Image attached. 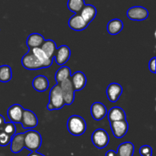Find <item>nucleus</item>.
Segmentation results:
<instances>
[{
	"label": "nucleus",
	"instance_id": "f257e3e1",
	"mask_svg": "<svg viewBox=\"0 0 156 156\" xmlns=\"http://www.w3.org/2000/svg\"><path fill=\"white\" fill-rule=\"evenodd\" d=\"M87 125L85 119L79 115H72L67 120V129L70 134L75 136L83 135L86 131Z\"/></svg>",
	"mask_w": 156,
	"mask_h": 156
},
{
	"label": "nucleus",
	"instance_id": "f03ea898",
	"mask_svg": "<svg viewBox=\"0 0 156 156\" xmlns=\"http://www.w3.org/2000/svg\"><path fill=\"white\" fill-rule=\"evenodd\" d=\"M64 105L65 103L62 97V90L59 84H56L50 89L47 110L48 111L60 110L63 108Z\"/></svg>",
	"mask_w": 156,
	"mask_h": 156
},
{
	"label": "nucleus",
	"instance_id": "7ed1b4c3",
	"mask_svg": "<svg viewBox=\"0 0 156 156\" xmlns=\"http://www.w3.org/2000/svg\"><path fill=\"white\" fill-rule=\"evenodd\" d=\"M24 133V148L31 152H37L42 144L41 135L36 130L29 129Z\"/></svg>",
	"mask_w": 156,
	"mask_h": 156
},
{
	"label": "nucleus",
	"instance_id": "20e7f679",
	"mask_svg": "<svg viewBox=\"0 0 156 156\" xmlns=\"http://www.w3.org/2000/svg\"><path fill=\"white\" fill-rule=\"evenodd\" d=\"M91 141L96 148L101 149L108 145L110 142V136L105 129H97L91 135Z\"/></svg>",
	"mask_w": 156,
	"mask_h": 156
},
{
	"label": "nucleus",
	"instance_id": "39448f33",
	"mask_svg": "<svg viewBox=\"0 0 156 156\" xmlns=\"http://www.w3.org/2000/svg\"><path fill=\"white\" fill-rule=\"evenodd\" d=\"M61 90H62V97H63L64 103L66 105H71L75 100V89L73 86L71 80L69 79L63 81L59 84Z\"/></svg>",
	"mask_w": 156,
	"mask_h": 156
},
{
	"label": "nucleus",
	"instance_id": "423d86ee",
	"mask_svg": "<svg viewBox=\"0 0 156 156\" xmlns=\"http://www.w3.org/2000/svg\"><path fill=\"white\" fill-rule=\"evenodd\" d=\"M21 64L24 69L28 70H38L44 69L42 64L32 53L30 50H29L28 52L24 55L21 59Z\"/></svg>",
	"mask_w": 156,
	"mask_h": 156
},
{
	"label": "nucleus",
	"instance_id": "0eeeda50",
	"mask_svg": "<svg viewBox=\"0 0 156 156\" xmlns=\"http://www.w3.org/2000/svg\"><path fill=\"white\" fill-rule=\"evenodd\" d=\"M128 18L132 21H144L149 16V12L143 6H133L129 8L126 12Z\"/></svg>",
	"mask_w": 156,
	"mask_h": 156
},
{
	"label": "nucleus",
	"instance_id": "6e6552de",
	"mask_svg": "<svg viewBox=\"0 0 156 156\" xmlns=\"http://www.w3.org/2000/svg\"><path fill=\"white\" fill-rule=\"evenodd\" d=\"M21 124L25 129H32L38 124V119L36 114L30 110H24Z\"/></svg>",
	"mask_w": 156,
	"mask_h": 156
},
{
	"label": "nucleus",
	"instance_id": "1a4fd4ad",
	"mask_svg": "<svg viewBox=\"0 0 156 156\" xmlns=\"http://www.w3.org/2000/svg\"><path fill=\"white\" fill-rule=\"evenodd\" d=\"M113 135L117 139H121L127 133L129 129V124L126 120L114 121L110 123Z\"/></svg>",
	"mask_w": 156,
	"mask_h": 156
},
{
	"label": "nucleus",
	"instance_id": "9d476101",
	"mask_svg": "<svg viewBox=\"0 0 156 156\" xmlns=\"http://www.w3.org/2000/svg\"><path fill=\"white\" fill-rule=\"evenodd\" d=\"M71 56V50L66 45H62L58 47L55 53L54 57L56 63L59 66H63L66 63Z\"/></svg>",
	"mask_w": 156,
	"mask_h": 156
},
{
	"label": "nucleus",
	"instance_id": "9b49d317",
	"mask_svg": "<svg viewBox=\"0 0 156 156\" xmlns=\"http://www.w3.org/2000/svg\"><path fill=\"white\" fill-rule=\"evenodd\" d=\"M24 110V108L18 104L12 105L7 111V115L10 122L14 123H21Z\"/></svg>",
	"mask_w": 156,
	"mask_h": 156
},
{
	"label": "nucleus",
	"instance_id": "f8f14e48",
	"mask_svg": "<svg viewBox=\"0 0 156 156\" xmlns=\"http://www.w3.org/2000/svg\"><path fill=\"white\" fill-rule=\"evenodd\" d=\"M123 93V88L121 85L116 82H112L108 86L106 90L107 97L112 103L117 102Z\"/></svg>",
	"mask_w": 156,
	"mask_h": 156
},
{
	"label": "nucleus",
	"instance_id": "ddd939ff",
	"mask_svg": "<svg viewBox=\"0 0 156 156\" xmlns=\"http://www.w3.org/2000/svg\"><path fill=\"white\" fill-rule=\"evenodd\" d=\"M70 80L76 91H79L83 89L87 83L86 76L81 71L76 72L73 76H70Z\"/></svg>",
	"mask_w": 156,
	"mask_h": 156
},
{
	"label": "nucleus",
	"instance_id": "4468645a",
	"mask_svg": "<svg viewBox=\"0 0 156 156\" xmlns=\"http://www.w3.org/2000/svg\"><path fill=\"white\" fill-rule=\"evenodd\" d=\"M69 27L75 31H82L88 27L87 24L79 14H75L69 19Z\"/></svg>",
	"mask_w": 156,
	"mask_h": 156
},
{
	"label": "nucleus",
	"instance_id": "2eb2a0df",
	"mask_svg": "<svg viewBox=\"0 0 156 156\" xmlns=\"http://www.w3.org/2000/svg\"><path fill=\"white\" fill-rule=\"evenodd\" d=\"M107 108L101 102H94L91 107V114L95 120H101L107 115Z\"/></svg>",
	"mask_w": 156,
	"mask_h": 156
},
{
	"label": "nucleus",
	"instance_id": "dca6fc26",
	"mask_svg": "<svg viewBox=\"0 0 156 156\" xmlns=\"http://www.w3.org/2000/svg\"><path fill=\"white\" fill-rule=\"evenodd\" d=\"M11 151L18 154L24 149V133H18L12 137L10 143Z\"/></svg>",
	"mask_w": 156,
	"mask_h": 156
},
{
	"label": "nucleus",
	"instance_id": "f3484780",
	"mask_svg": "<svg viewBox=\"0 0 156 156\" xmlns=\"http://www.w3.org/2000/svg\"><path fill=\"white\" fill-rule=\"evenodd\" d=\"M79 15H81L84 21L89 24L97 15V9L92 5H85L80 12Z\"/></svg>",
	"mask_w": 156,
	"mask_h": 156
},
{
	"label": "nucleus",
	"instance_id": "a211bd4d",
	"mask_svg": "<svg viewBox=\"0 0 156 156\" xmlns=\"http://www.w3.org/2000/svg\"><path fill=\"white\" fill-rule=\"evenodd\" d=\"M50 85L48 79L46 76L40 75L36 76L32 81V86L38 92H44L47 91Z\"/></svg>",
	"mask_w": 156,
	"mask_h": 156
},
{
	"label": "nucleus",
	"instance_id": "6ab92c4d",
	"mask_svg": "<svg viewBox=\"0 0 156 156\" xmlns=\"http://www.w3.org/2000/svg\"><path fill=\"white\" fill-rule=\"evenodd\" d=\"M44 41L45 40L42 34L38 33H32L27 37V41H26V45L28 47L29 50H31L34 48L41 47Z\"/></svg>",
	"mask_w": 156,
	"mask_h": 156
},
{
	"label": "nucleus",
	"instance_id": "aec40b11",
	"mask_svg": "<svg viewBox=\"0 0 156 156\" xmlns=\"http://www.w3.org/2000/svg\"><path fill=\"white\" fill-rule=\"evenodd\" d=\"M108 117L110 123L126 120V113L120 107H114V108H111L108 114Z\"/></svg>",
	"mask_w": 156,
	"mask_h": 156
},
{
	"label": "nucleus",
	"instance_id": "412c9836",
	"mask_svg": "<svg viewBox=\"0 0 156 156\" xmlns=\"http://www.w3.org/2000/svg\"><path fill=\"white\" fill-rule=\"evenodd\" d=\"M30 51H31L32 53L36 56L37 59L40 61V62L42 64L44 69L49 68L50 66H51L52 63H53V59L49 58L40 47L31 49Z\"/></svg>",
	"mask_w": 156,
	"mask_h": 156
},
{
	"label": "nucleus",
	"instance_id": "4be33fe9",
	"mask_svg": "<svg viewBox=\"0 0 156 156\" xmlns=\"http://www.w3.org/2000/svg\"><path fill=\"white\" fill-rule=\"evenodd\" d=\"M123 28V21L118 18H114L111 20L107 25V30L108 34L111 35L118 34L120 32L122 31Z\"/></svg>",
	"mask_w": 156,
	"mask_h": 156
},
{
	"label": "nucleus",
	"instance_id": "5701e85b",
	"mask_svg": "<svg viewBox=\"0 0 156 156\" xmlns=\"http://www.w3.org/2000/svg\"><path fill=\"white\" fill-rule=\"evenodd\" d=\"M40 48L44 52V53H45L49 58L53 59L55 53H56V49H57V47H56V44L54 41L49 39L45 40Z\"/></svg>",
	"mask_w": 156,
	"mask_h": 156
},
{
	"label": "nucleus",
	"instance_id": "b1692460",
	"mask_svg": "<svg viewBox=\"0 0 156 156\" xmlns=\"http://www.w3.org/2000/svg\"><path fill=\"white\" fill-rule=\"evenodd\" d=\"M134 145L131 142H125L117 147V156H133Z\"/></svg>",
	"mask_w": 156,
	"mask_h": 156
},
{
	"label": "nucleus",
	"instance_id": "393cba45",
	"mask_svg": "<svg viewBox=\"0 0 156 156\" xmlns=\"http://www.w3.org/2000/svg\"><path fill=\"white\" fill-rule=\"evenodd\" d=\"M71 76V70L68 66H61L59 69L56 71L55 74V79L56 81V83L60 84L63 81L69 79Z\"/></svg>",
	"mask_w": 156,
	"mask_h": 156
},
{
	"label": "nucleus",
	"instance_id": "a878e982",
	"mask_svg": "<svg viewBox=\"0 0 156 156\" xmlns=\"http://www.w3.org/2000/svg\"><path fill=\"white\" fill-rule=\"evenodd\" d=\"M85 5V0H68L67 2V7L69 10L74 12L75 14L80 13Z\"/></svg>",
	"mask_w": 156,
	"mask_h": 156
},
{
	"label": "nucleus",
	"instance_id": "bb28decb",
	"mask_svg": "<svg viewBox=\"0 0 156 156\" xmlns=\"http://www.w3.org/2000/svg\"><path fill=\"white\" fill-rule=\"evenodd\" d=\"M12 78V70L9 66L3 65L0 66V82H8Z\"/></svg>",
	"mask_w": 156,
	"mask_h": 156
},
{
	"label": "nucleus",
	"instance_id": "cd10ccee",
	"mask_svg": "<svg viewBox=\"0 0 156 156\" xmlns=\"http://www.w3.org/2000/svg\"><path fill=\"white\" fill-rule=\"evenodd\" d=\"M2 131L5 133L6 134L10 136L11 137H12L14 135L16 134V127H15V123H12V122H9V123L6 122V123H5L4 126H3L2 128Z\"/></svg>",
	"mask_w": 156,
	"mask_h": 156
},
{
	"label": "nucleus",
	"instance_id": "c85d7f7f",
	"mask_svg": "<svg viewBox=\"0 0 156 156\" xmlns=\"http://www.w3.org/2000/svg\"><path fill=\"white\" fill-rule=\"evenodd\" d=\"M11 140H12V137L10 136H9L5 133L2 132V131L0 132V146L4 147V146L10 144Z\"/></svg>",
	"mask_w": 156,
	"mask_h": 156
},
{
	"label": "nucleus",
	"instance_id": "c756f323",
	"mask_svg": "<svg viewBox=\"0 0 156 156\" xmlns=\"http://www.w3.org/2000/svg\"><path fill=\"white\" fill-rule=\"evenodd\" d=\"M140 154L141 156H152V149L151 146L145 145L140 147Z\"/></svg>",
	"mask_w": 156,
	"mask_h": 156
},
{
	"label": "nucleus",
	"instance_id": "7c9ffc66",
	"mask_svg": "<svg viewBox=\"0 0 156 156\" xmlns=\"http://www.w3.org/2000/svg\"><path fill=\"white\" fill-rule=\"evenodd\" d=\"M155 60H156V57H153L150 59V61L149 62V70L151 71V73H154L155 74L156 72V69H155Z\"/></svg>",
	"mask_w": 156,
	"mask_h": 156
},
{
	"label": "nucleus",
	"instance_id": "2f4dec72",
	"mask_svg": "<svg viewBox=\"0 0 156 156\" xmlns=\"http://www.w3.org/2000/svg\"><path fill=\"white\" fill-rule=\"evenodd\" d=\"M5 123H6V121H5V117H3L2 115H1V114H0V132H2L3 126H4Z\"/></svg>",
	"mask_w": 156,
	"mask_h": 156
},
{
	"label": "nucleus",
	"instance_id": "473e14b6",
	"mask_svg": "<svg viewBox=\"0 0 156 156\" xmlns=\"http://www.w3.org/2000/svg\"><path fill=\"white\" fill-rule=\"evenodd\" d=\"M105 156H117V152H114V150H108L105 154Z\"/></svg>",
	"mask_w": 156,
	"mask_h": 156
},
{
	"label": "nucleus",
	"instance_id": "72a5a7b5",
	"mask_svg": "<svg viewBox=\"0 0 156 156\" xmlns=\"http://www.w3.org/2000/svg\"><path fill=\"white\" fill-rule=\"evenodd\" d=\"M27 156H45V155H44L43 154L38 153V152H31V153L29 154Z\"/></svg>",
	"mask_w": 156,
	"mask_h": 156
}]
</instances>
